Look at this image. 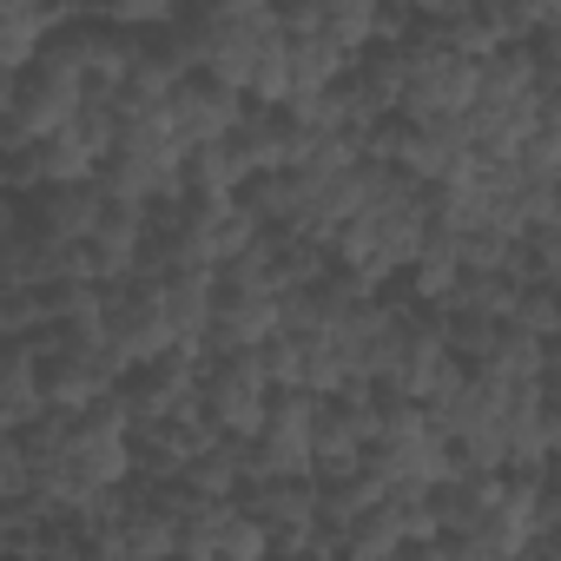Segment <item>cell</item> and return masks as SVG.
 I'll use <instances>...</instances> for the list:
<instances>
[{
  "label": "cell",
  "instance_id": "1",
  "mask_svg": "<svg viewBox=\"0 0 561 561\" xmlns=\"http://www.w3.org/2000/svg\"><path fill=\"white\" fill-rule=\"evenodd\" d=\"M100 185L119 192V198H139V205L185 198V146H179V133H172V113H139V119H126L119 146L106 152Z\"/></svg>",
  "mask_w": 561,
  "mask_h": 561
},
{
  "label": "cell",
  "instance_id": "2",
  "mask_svg": "<svg viewBox=\"0 0 561 561\" xmlns=\"http://www.w3.org/2000/svg\"><path fill=\"white\" fill-rule=\"evenodd\" d=\"M370 469H377L383 482H410V476L449 482L462 462H456V443H449V430L436 423L430 403L383 390V430H377V443H370Z\"/></svg>",
  "mask_w": 561,
  "mask_h": 561
},
{
  "label": "cell",
  "instance_id": "3",
  "mask_svg": "<svg viewBox=\"0 0 561 561\" xmlns=\"http://www.w3.org/2000/svg\"><path fill=\"white\" fill-rule=\"evenodd\" d=\"M87 100H93L87 73H73L67 60L41 54L27 73L8 80V152L27 146V139H47V133L73 126V119L87 113Z\"/></svg>",
  "mask_w": 561,
  "mask_h": 561
},
{
  "label": "cell",
  "instance_id": "4",
  "mask_svg": "<svg viewBox=\"0 0 561 561\" xmlns=\"http://www.w3.org/2000/svg\"><path fill=\"white\" fill-rule=\"evenodd\" d=\"M106 337H113L126 370L159 364L165 351H179V324L165 311V285H159V277H146V271L113 277V285H106Z\"/></svg>",
  "mask_w": 561,
  "mask_h": 561
},
{
  "label": "cell",
  "instance_id": "5",
  "mask_svg": "<svg viewBox=\"0 0 561 561\" xmlns=\"http://www.w3.org/2000/svg\"><path fill=\"white\" fill-rule=\"evenodd\" d=\"M198 403L218 436H257L271 416V377H264L257 351H205Z\"/></svg>",
  "mask_w": 561,
  "mask_h": 561
},
{
  "label": "cell",
  "instance_id": "6",
  "mask_svg": "<svg viewBox=\"0 0 561 561\" xmlns=\"http://www.w3.org/2000/svg\"><path fill=\"white\" fill-rule=\"evenodd\" d=\"M476 87H482V60L443 47L430 27H416V41H410V100H403V113H410V119L469 113V106H476Z\"/></svg>",
  "mask_w": 561,
  "mask_h": 561
},
{
  "label": "cell",
  "instance_id": "7",
  "mask_svg": "<svg viewBox=\"0 0 561 561\" xmlns=\"http://www.w3.org/2000/svg\"><path fill=\"white\" fill-rule=\"evenodd\" d=\"M100 172H106V152H100L80 126H60V133L27 139V146L8 152V192H14V198H27V192H41V185H87V179H100Z\"/></svg>",
  "mask_w": 561,
  "mask_h": 561
},
{
  "label": "cell",
  "instance_id": "8",
  "mask_svg": "<svg viewBox=\"0 0 561 561\" xmlns=\"http://www.w3.org/2000/svg\"><path fill=\"white\" fill-rule=\"evenodd\" d=\"M165 113H172L179 146L192 152V146H205V139H231V133L244 126V113H251V93L231 87V80H218V73H205V67H192V73L172 87Z\"/></svg>",
  "mask_w": 561,
  "mask_h": 561
},
{
  "label": "cell",
  "instance_id": "9",
  "mask_svg": "<svg viewBox=\"0 0 561 561\" xmlns=\"http://www.w3.org/2000/svg\"><path fill=\"white\" fill-rule=\"evenodd\" d=\"M469 159H476V146H469V119H462V113H430V119H410V113H403L397 165H410L423 185L456 179Z\"/></svg>",
  "mask_w": 561,
  "mask_h": 561
},
{
  "label": "cell",
  "instance_id": "10",
  "mask_svg": "<svg viewBox=\"0 0 561 561\" xmlns=\"http://www.w3.org/2000/svg\"><path fill=\"white\" fill-rule=\"evenodd\" d=\"M218 430L211 416H165V423H139L133 449H139V482H179L192 469L198 449H211Z\"/></svg>",
  "mask_w": 561,
  "mask_h": 561
},
{
  "label": "cell",
  "instance_id": "11",
  "mask_svg": "<svg viewBox=\"0 0 561 561\" xmlns=\"http://www.w3.org/2000/svg\"><path fill=\"white\" fill-rule=\"evenodd\" d=\"M277 298L285 291H257V285H225L218 277V311H211V351H257L277 337Z\"/></svg>",
  "mask_w": 561,
  "mask_h": 561
},
{
  "label": "cell",
  "instance_id": "12",
  "mask_svg": "<svg viewBox=\"0 0 561 561\" xmlns=\"http://www.w3.org/2000/svg\"><path fill=\"white\" fill-rule=\"evenodd\" d=\"M21 211L47 238H93L100 231V211H106V185L100 179H87V185H41V192L21 198Z\"/></svg>",
  "mask_w": 561,
  "mask_h": 561
},
{
  "label": "cell",
  "instance_id": "13",
  "mask_svg": "<svg viewBox=\"0 0 561 561\" xmlns=\"http://www.w3.org/2000/svg\"><path fill=\"white\" fill-rule=\"evenodd\" d=\"M47 364L34 337H8V357H0V430H27L34 416H47Z\"/></svg>",
  "mask_w": 561,
  "mask_h": 561
},
{
  "label": "cell",
  "instance_id": "14",
  "mask_svg": "<svg viewBox=\"0 0 561 561\" xmlns=\"http://www.w3.org/2000/svg\"><path fill=\"white\" fill-rule=\"evenodd\" d=\"M231 152H238L244 179H257V172H285L291 152H298V119H291V106H251L244 126L231 133Z\"/></svg>",
  "mask_w": 561,
  "mask_h": 561
},
{
  "label": "cell",
  "instance_id": "15",
  "mask_svg": "<svg viewBox=\"0 0 561 561\" xmlns=\"http://www.w3.org/2000/svg\"><path fill=\"white\" fill-rule=\"evenodd\" d=\"M165 311L179 324L185 351H211V311H218V271H165Z\"/></svg>",
  "mask_w": 561,
  "mask_h": 561
},
{
  "label": "cell",
  "instance_id": "16",
  "mask_svg": "<svg viewBox=\"0 0 561 561\" xmlns=\"http://www.w3.org/2000/svg\"><path fill=\"white\" fill-rule=\"evenodd\" d=\"M462 244H456V231H443V225H430V238H423V251H416V264L403 271V291L416 298V305H443L456 285H462Z\"/></svg>",
  "mask_w": 561,
  "mask_h": 561
},
{
  "label": "cell",
  "instance_id": "17",
  "mask_svg": "<svg viewBox=\"0 0 561 561\" xmlns=\"http://www.w3.org/2000/svg\"><path fill=\"white\" fill-rule=\"evenodd\" d=\"M351 67H357V54H351L331 27H318V34H291V100L351 80Z\"/></svg>",
  "mask_w": 561,
  "mask_h": 561
},
{
  "label": "cell",
  "instance_id": "18",
  "mask_svg": "<svg viewBox=\"0 0 561 561\" xmlns=\"http://www.w3.org/2000/svg\"><path fill=\"white\" fill-rule=\"evenodd\" d=\"M351 80H357V93L390 119V113H403V100H410V47H364L357 54V67H351Z\"/></svg>",
  "mask_w": 561,
  "mask_h": 561
},
{
  "label": "cell",
  "instance_id": "19",
  "mask_svg": "<svg viewBox=\"0 0 561 561\" xmlns=\"http://www.w3.org/2000/svg\"><path fill=\"white\" fill-rule=\"evenodd\" d=\"M271 251H277V285H285V291L324 285V277L337 271V251L318 231H271Z\"/></svg>",
  "mask_w": 561,
  "mask_h": 561
},
{
  "label": "cell",
  "instance_id": "20",
  "mask_svg": "<svg viewBox=\"0 0 561 561\" xmlns=\"http://www.w3.org/2000/svg\"><path fill=\"white\" fill-rule=\"evenodd\" d=\"M383 508L397 515V528H403V541L410 548H436L443 541V515H436V482H423V476H410V482H390L383 489Z\"/></svg>",
  "mask_w": 561,
  "mask_h": 561
},
{
  "label": "cell",
  "instance_id": "21",
  "mask_svg": "<svg viewBox=\"0 0 561 561\" xmlns=\"http://www.w3.org/2000/svg\"><path fill=\"white\" fill-rule=\"evenodd\" d=\"M238 192H244V165L231 139H205L185 152V198H238Z\"/></svg>",
  "mask_w": 561,
  "mask_h": 561
},
{
  "label": "cell",
  "instance_id": "22",
  "mask_svg": "<svg viewBox=\"0 0 561 561\" xmlns=\"http://www.w3.org/2000/svg\"><path fill=\"white\" fill-rule=\"evenodd\" d=\"M482 370H495L502 383H541L548 377V337H535L528 324H502V337H495V351L482 357Z\"/></svg>",
  "mask_w": 561,
  "mask_h": 561
},
{
  "label": "cell",
  "instance_id": "23",
  "mask_svg": "<svg viewBox=\"0 0 561 561\" xmlns=\"http://www.w3.org/2000/svg\"><path fill=\"white\" fill-rule=\"evenodd\" d=\"M80 8L106 27H126V34H165L185 21L192 0H80Z\"/></svg>",
  "mask_w": 561,
  "mask_h": 561
},
{
  "label": "cell",
  "instance_id": "24",
  "mask_svg": "<svg viewBox=\"0 0 561 561\" xmlns=\"http://www.w3.org/2000/svg\"><path fill=\"white\" fill-rule=\"evenodd\" d=\"M257 364L271 377V390H311V337L298 331H277L257 344Z\"/></svg>",
  "mask_w": 561,
  "mask_h": 561
},
{
  "label": "cell",
  "instance_id": "25",
  "mask_svg": "<svg viewBox=\"0 0 561 561\" xmlns=\"http://www.w3.org/2000/svg\"><path fill=\"white\" fill-rule=\"evenodd\" d=\"M456 244H462V264L469 271H515L522 264V231H502V225H469V231H456Z\"/></svg>",
  "mask_w": 561,
  "mask_h": 561
},
{
  "label": "cell",
  "instance_id": "26",
  "mask_svg": "<svg viewBox=\"0 0 561 561\" xmlns=\"http://www.w3.org/2000/svg\"><path fill=\"white\" fill-rule=\"evenodd\" d=\"M410 541H403V528H397V515L377 502V508H364L351 528H344V554L351 561H383V554H403Z\"/></svg>",
  "mask_w": 561,
  "mask_h": 561
},
{
  "label": "cell",
  "instance_id": "27",
  "mask_svg": "<svg viewBox=\"0 0 561 561\" xmlns=\"http://www.w3.org/2000/svg\"><path fill=\"white\" fill-rule=\"evenodd\" d=\"M443 47H456V54H469V60H489V54H502L508 41H502V27L482 14V8H469V14H456V21H423Z\"/></svg>",
  "mask_w": 561,
  "mask_h": 561
},
{
  "label": "cell",
  "instance_id": "28",
  "mask_svg": "<svg viewBox=\"0 0 561 561\" xmlns=\"http://www.w3.org/2000/svg\"><path fill=\"white\" fill-rule=\"evenodd\" d=\"M54 324V305L41 285H0V337H34Z\"/></svg>",
  "mask_w": 561,
  "mask_h": 561
},
{
  "label": "cell",
  "instance_id": "29",
  "mask_svg": "<svg viewBox=\"0 0 561 561\" xmlns=\"http://www.w3.org/2000/svg\"><path fill=\"white\" fill-rule=\"evenodd\" d=\"M522 165L561 172V87L541 93V113H535V126H528V139H522Z\"/></svg>",
  "mask_w": 561,
  "mask_h": 561
},
{
  "label": "cell",
  "instance_id": "30",
  "mask_svg": "<svg viewBox=\"0 0 561 561\" xmlns=\"http://www.w3.org/2000/svg\"><path fill=\"white\" fill-rule=\"evenodd\" d=\"M515 324H528L535 337H561V285L554 277H522V305H515Z\"/></svg>",
  "mask_w": 561,
  "mask_h": 561
},
{
  "label": "cell",
  "instance_id": "31",
  "mask_svg": "<svg viewBox=\"0 0 561 561\" xmlns=\"http://www.w3.org/2000/svg\"><path fill=\"white\" fill-rule=\"evenodd\" d=\"M377 14H383V0H324V21L351 54H364L377 41Z\"/></svg>",
  "mask_w": 561,
  "mask_h": 561
},
{
  "label": "cell",
  "instance_id": "32",
  "mask_svg": "<svg viewBox=\"0 0 561 561\" xmlns=\"http://www.w3.org/2000/svg\"><path fill=\"white\" fill-rule=\"evenodd\" d=\"M515 277H554V285H561V218H541V225L522 238Z\"/></svg>",
  "mask_w": 561,
  "mask_h": 561
},
{
  "label": "cell",
  "instance_id": "33",
  "mask_svg": "<svg viewBox=\"0 0 561 561\" xmlns=\"http://www.w3.org/2000/svg\"><path fill=\"white\" fill-rule=\"evenodd\" d=\"M225 561H264L271 554V528L244 508V502H231V522H225V548H218Z\"/></svg>",
  "mask_w": 561,
  "mask_h": 561
},
{
  "label": "cell",
  "instance_id": "34",
  "mask_svg": "<svg viewBox=\"0 0 561 561\" xmlns=\"http://www.w3.org/2000/svg\"><path fill=\"white\" fill-rule=\"evenodd\" d=\"M535 554H561V456L548 462V495H541V535Z\"/></svg>",
  "mask_w": 561,
  "mask_h": 561
},
{
  "label": "cell",
  "instance_id": "35",
  "mask_svg": "<svg viewBox=\"0 0 561 561\" xmlns=\"http://www.w3.org/2000/svg\"><path fill=\"white\" fill-rule=\"evenodd\" d=\"M277 8V27L285 34H318V27H331L324 21V0H271Z\"/></svg>",
  "mask_w": 561,
  "mask_h": 561
},
{
  "label": "cell",
  "instance_id": "36",
  "mask_svg": "<svg viewBox=\"0 0 561 561\" xmlns=\"http://www.w3.org/2000/svg\"><path fill=\"white\" fill-rule=\"evenodd\" d=\"M528 47H535V67H541V87H561V27H548V34H535Z\"/></svg>",
  "mask_w": 561,
  "mask_h": 561
},
{
  "label": "cell",
  "instance_id": "37",
  "mask_svg": "<svg viewBox=\"0 0 561 561\" xmlns=\"http://www.w3.org/2000/svg\"><path fill=\"white\" fill-rule=\"evenodd\" d=\"M403 8H410L416 21H456V14L476 8V0H403Z\"/></svg>",
  "mask_w": 561,
  "mask_h": 561
},
{
  "label": "cell",
  "instance_id": "38",
  "mask_svg": "<svg viewBox=\"0 0 561 561\" xmlns=\"http://www.w3.org/2000/svg\"><path fill=\"white\" fill-rule=\"evenodd\" d=\"M554 218H561V172H554Z\"/></svg>",
  "mask_w": 561,
  "mask_h": 561
}]
</instances>
